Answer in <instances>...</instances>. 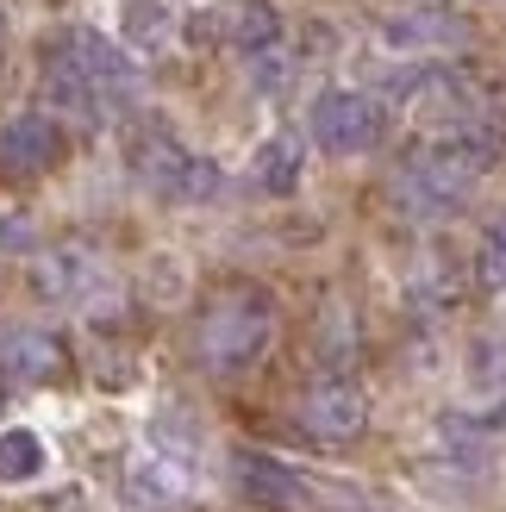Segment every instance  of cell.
<instances>
[{
  "label": "cell",
  "instance_id": "6da1fadb",
  "mask_svg": "<svg viewBox=\"0 0 506 512\" xmlns=\"http://www.w3.org/2000/svg\"><path fill=\"white\" fill-rule=\"evenodd\" d=\"M275 325H282V306H275L263 281H225L194 313V363L219 381H232L269 356Z\"/></svg>",
  "mask_w": 506,
  "mask_h": 512
},
{
  "label": "cell",
  "instance_id": "7a4b0ae2",
  "mask_svg": "<svg viewBox=\"0 0 506 512\" xmlns=\"http://www.w3.org/2000/svg\"><path fill=\"white\" fill-rule=\"evenodd\" d=\"M494 163V144H482L475 132H450V138H432L419 144L394 175V200L407 207L413 219H444L457 213L469 188L482 182V169Z\"/></svg>",
  "mask_w": 506,
  "mask_h": 512
},
{
  "label": "cell",
  "instance_id": "3957f363",
  "mask_svg": "<svg viewBox=\"0 0 506 512\" xmlns=\"http://www.w3.org/2000/svg\"><path fill=\"white\" fill-rule=\"evenodd\" d=\"M125 163H132V175L150 194L175 200V207H207V200H219V188H225V169L213 157H194L163 119L138 125L132 144H125Z\"/></svg>",
  "mask_w": 506,
  "mask_h": 512
},
{
  "label": "cell",
  "instance_id": "277c9868",
  "mask_svg": "<svg viewBox=\"0 0 506 512\" xmlns=\"http://www.w3.org/2000/svg\"><path fill=\"white\" fill-rule=\"evenodd\" d=\"M307 138L325 157H363V150H375L388 138V107L357 88H325L307 107Z\"/></svg>",
  "mask_w": 506,
  "mask_h": 512
},
{
  "label": "cell",
  "instance_id": "5b68a950",
  "mask_svg": "<svg viewBox=\"0 0 506 512\" xmlns=\"http://www.w3.org/2000/svg\"><path fill=\"white\" fill-rule=\"evenodd\" d=\"M294 425L307 431L313 444H325V450H350V444H357L363 431H369V400H363L357 381L325 375V381H313V388L300 394Z\"/></svg>",
  "mask_w": 506,
  "mask_h": 512
},
{
  "label": "cell",
  "instance_id": "8992f818",
  "mask_svg": "<svg viewBox=\"0 0 506 512\" xmlns=\"http://www.w3.org/2000/svg\"><path fill=\"white\" fill-rule=\"evenodd\" d=\"M375 44L400 50V57H438V50L469 44V19L438 0H407V7H388L375 19Z\"/></svg>",
  "mask_w": 506,
  "mask_h": 512
},
{
  "label": "cell",
  "instance_id": "52a82bcc",
  "mask_svg": "<svg viewBox=\"0 0 506 512\" xmlns=\"http://www.w3.org/2000/svg\"><path fill=\"white\" fill-rule=\"evenodd\" d=\"M69 157V132L57 113H13L0 125V182H38Z\"/></svg>",
  "mask_w": 506,
  "mask_h": 512
},
{
  "label": "cell",
  "instance_id": "ba28073f",
  "mask_svg": "<svg viewBox=\"0 0 506 512\" xmlns=\"http://www.w3.org/2000/svg\"><path fill=\"white\" fill-rule=\"evenodd\" d=\"M232 488L257 512H313V481L269 450H232Z\"/></svg>",
  "mask_w": 506,
  "mask_h": 512
},
{
  "label": "cell",
  "instance_id": "9c48e42d",
  "mask_svg": "<svg viewBox=\"0 0 506 512\" xmlns=\"http://www.w3.org/2000/svg\"><path fill=\"white\" fill-rule=\"evenodd\" d=\"M0 381L57 388L69 381V344L50 325H0Z\"/></svg>",
  "mask_w": 506,
  "mask_h": 512
},
{
  "label": "cell",
  "instance_id": "30bf717a",
  "mask_svg": "<svg viewBox=\"0 0 506 512\" xmlns=\"http://www.w3.org/2000/svg\"><path fill=\"white\" fill-rule=\"evenodd\" d=\"M44 94L57 100V107L69 119H107V107H100V94L88 82V63H82V50H75V32H57L44 44Z\"/></svg>",
  "mask_w": 506,
  "mask_h": 512
},
{
  "label": "cell",
  "instance_id": "8fae6325",
  "mask_svg": "<svg viewBox=\"0 0 506 512\" xmlns=\"http://www.w3.org/2000/svg\"><path fill=\"white\" fill-rule=\"evenodd\" d=\"M69 32H75V50H82V63H88V82L100 94V107H107V113L132 107V100H138V69H132V57H125L113 38L88 32V25H69Z\"/></svg>",
  "mask_w": 506,
  "mask_h": 512
},
{
  "label": "cell",
  "instance_id": "7c38bea8",
  "mask_svg": "<svg viewBox=\"0 0 506 512\" xmlns=\"http://www.w3.org/2000/svg\"><path fill=\"white\" fill-rule=\"evenodd\" d=\"M100 256L88 250V244H50V250H38V263H32V288L44 294V300H88L94 288H100Z\"/></svg>",
  "mask_w": 506,
  "mask_h": 512
},
{
  "label": "cell",
  "instance_id": "4fadbf2b",
  "mask_svg": "<svg viewBox=\"0 0 506 512\" xmlns=\"http://www.w3.org/2000/svg\"><path fill=\"white\" fill-rule=\"evenodd\" d=\"M300 169H307V138L300 132H269L257 150H250V163H244V175H250L257 194H294Z\"/></svg>",
  "mask_w": 506,
  "mask_h": 512
},
{
  "label": "cell",
  "instance_id": "5bb4252c",
  "mask_svg": "<svg viewBox=\"0 0 506 512\" xmlns=\"http://www.w3.org/2000/svg\"><path fill=\"white\" fill-rule=\"evenodd\" d=\"M125 500L138 506H182L188 500V469L175 463V456H138L132 469H125Z\"/></svg>",
  "mask_w": 506,
  "mask_h": 512
},
{
  "label": "cell",
  "instance_id": "9a60e30c",
  "mask_svg": "<svg viewBox=\"0 0 506 512\" xmlns=\"http://www.w3.org/2000/svg\"><path fill=\"white\" fill-rule=\"evenodd\" d=\"M50 469V444L32 425H7L0 431V488H32Z\"/></svg>",
  "mask_w": 506,
  "mask_h": 512
},
{
  "label": "cell",
  "instance_id": "2e32d148",
  "mask_svg": "<svg viewBox=\"0 0 506 512\" xmlns=\"http://www.w3.org/2000/svg\"><path fill=\"white\" fill-rule=\"evenodd\" d=\"M282 25L288 19H282L275 0H238L225 38H232V50H244V57H269V50H282Z\"/></svg>",
  "mask_w": 506,
  "mask_h": 512
},
{
  "label": "cell",
  "instance_id": "e0dca14e",
  "mask_svg": "<svg viewBox=\"0 0 506 512\" xmlns=\"http://www.w3.org/2000/svg\"><path fill=\"white\" fill-rule=\"evenodd\" d=\"M469 394H482V406H506V338L469 344Z\"/></svg>",
  "mask_w": 506,
  "mask_h": 512
},
{
  "label": "cell",
  "instance_id": "ac0fdd59",
  "mask_svg": "<svg viewBox=\"0 0 506 512\" xmlns=\"http://www.w3.org/2000/svg\"><path fill=\"white\" fill-rule=\"evenodd\" d=\"M169 7L163 0H125L119 7V32H125V44H138V50H157L163 38H169Z\"/></svg>",
  "mask_w": 506,
  "mask_h": 512
},
{
  "label": "cell",
  "instance_id": "d6986e66",
  "mask_svg": "<svg viewBox=\"0 0 506 512\" xmlns=\"http://www.w3.org/2000/svg\"><path fill=\"white\" fill-rule=\"evenodd\" d=\"M313 338H319V356H325L332 369H344V363H350V350H357V338H350V319H344V306H325Z\"/></svg>",
  "mask_w": 506,
  "mask_h": 512
},
{
  "label": "cell",
  "instance_id": "ffe728a7",
  "mask_svg": "<svg viewBox=\"0 0 506 512\" xmlns=\"http://www.w3.org/2000/svg\"><path fill=\"white\" fill-rule=\"evenodd\" d=\"M482 281H494V288H506V213L488 225V238H482Z\"/></svg>",
  "mask_w": 506,
  "mask_h": 512
},
{
  "label": "cell",
  "instance_id": "44dd1931",
  "mask_svg": "<svg viewBox=\"0 0 506 512\" xmlns=\"http://www.w3.org/2000/svg\"><path fill=\"white\" fill-rule=\"evenodd\" d=\"M0 250H32V219L0 213Z\"/></svg>",
  "mask_w": 506,
  "mask_h": 512
},
{
  "label": "cell",
  "instance_id": "7402d4cb",
  "mask_svg": "<svg viewBox=\"0 0 506 512\" xmlns=\"http://www.w3.org/2000/svg\"><path fill=\"white\" fill-rule=\"evenodd\" d=\"M0 406H7V381H0Z\"/></svg>",
  "mask_w": 506,
  "mask_h": 512
}]
</instances>
